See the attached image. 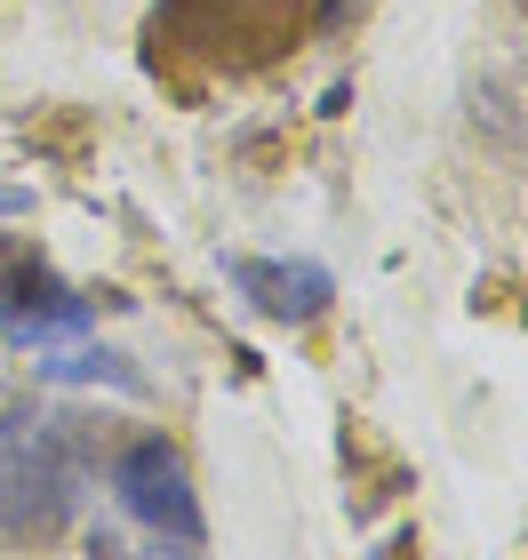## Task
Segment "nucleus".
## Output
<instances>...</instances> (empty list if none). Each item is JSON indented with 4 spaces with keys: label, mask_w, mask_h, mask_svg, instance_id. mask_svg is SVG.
<instances>
[{
    "label": "nucleus",
    "mask_w": 528,
    "mask_h": 560,
    "mask_svg": "<svg viewBox=\"0 0 528 560\" xmlns=\"http://www.w3.org/2000/svg\"><path fill=\"white\" fill-rule=\"evenodd\" d=\"M81 497H89V472L72 456L64 417L33 409V400L0 409V560H33L64 545L81 521Z\"/></svg>",
    "instance_id": "nucleus-1"
},
{
    "label": "nucleus",
    "mask_w": 528,
    "mask_h": 560,
    "mask_svg": "<svg viewBox=\"0 0 528 560\" xmlns=\"http://www.w3.org/2000/svg\"><path fill=\"white\" fill-rule=\"evenodd\" d=\"M320 33V0H161L153 9V65L192 72H265L296 40Z\"/></svg>",
    "instance_id": "nucleus-2"
},
{
    "label": "nucleus",
    "mask_w": 528,
    "mask_h": 560,
    "mask_svg": "<svg viewBox=\"0 0 528 560\" xmlns=\"http://www.w3.org/2000/svg\"><path fill=\"white\" fill-rule=\"evenodd\" d=\"M113 489L129 504V521H144L153 537L168 545H200L209 521H200V497H192V472H185V448L161 441V432H137L113 465Z\"/></svg>",
    "instance_id": "nucleus-3"
},
{
    "label": "nucleus",
    "mask_w": 528,
    "mask_h": 560,
    "mask_svg": "<svg viewBox=\"0 0 528 560\" xmlns=\"http://www.w3.org/2000/svg\"><path fill=\"white\" fill-rule=\"evenodd\" d=\"M81 320H89V296L72 289L33 241L0 233V328H9L16 345H48V337H64V328H81Z\"/></svg>",
    "instance_id": "nucleus-4"
},
{
    "label": "nucleus",
    "mask_w": 528,
    "mask_h": 560,
    "mask_svg": "<svg viewBox=\"0 0 528 560\" xmlns=\"http://www.w3.org/2000/svg\"><path fill=\"white\" fill-rule=\"evenodd\" d=\"M224 280H233V296H248V313H265L281 328H313L337 304L329 265H313V257H233Z\"/></svg>",
    "instance_id": "nucleus-5"
},
{
    "label": "nucleus",
    "mask_w": 528,
    "mask_h": 560,
    "mask_svg": "<svg viewBox=\"0 0 528 560\" xmlns=\"http://www.w3.org/2000/svg\"><path fill=\"white\" fill-rule=\"evenodd\" d=\"M48 376H113V385H137V369H120V352H72V361H48Z\"/></svg>",
    "instance_id": "nucleus-6"
},
{
    "label": "nucleus",
    "mask_w": 528,
    "mask_h": 560,
    "mask_svg": "<svg viewBox=\"0 0 528 560\" xmlns=\"http://www.w3.org/2000/svg\"><path fill=\"white\" fill-rule=\"evenodd\" d=\"M144 560H200V552H192V545H168V537H161V545L144 552Z\"/></svg>",
    "instance_id": "nucleus-7"
},
{
    "label": "nucleus",
    "mask_w": 528,
    "mask_h": 560,
    "mask_svg": "<svg viewBox=\"0 0 528 560\" xmlns=\"http://www.w3.org/2000/svg\"><path fill=\"white\" fill-rule=\"evenodd\" d=\"M409 552H416V537H409V528H400V537L385 545V560H409Z\"/></svg>",
    "instance_id": "nucleus-8"
},
{
    "label": "nucleus",
    "mask_w": 528,
    "mask_h": 560,
    "mask_svg": "<svg viewBox=\"0 0 528 560\" xmlns=\"http://www.w3.org/2000/svg\"><path fill=\"white\" fill-rule=\"evenodd\" d=\"M24 209V192H9V185H0V217H16Z\"/></svg>",
    "instance_id": "nucleus-9"
},
{
    "label": "nucleus",
    "mask_w": 528,
    "mask_h": 560,
    "mask_svg": "<svg viewBox=\"0 0 528 560\" xmlns=\"http://www.w3.org/2000/svg\"><path fill=\"white\" fill-rule=\"evenodd\" d=\"M520 16H528V0H520Z\"/></svg>",
    "instance_id": "nucleus-10"
}]
</instances>
